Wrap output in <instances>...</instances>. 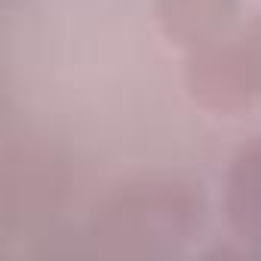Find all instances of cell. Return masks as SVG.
Returning <instances> with one entry per match:
<instances>
[{
	"instance_id": "cell-1",
	"label": "cell",
	"mask_w": 261,
	"mask_h": 261,
	"mask_svg": "<svg viewBox=\"0 0 261 261\" xmlns=\"http://www.w3.org/2000/svg\"><path fill=\"white\" fill-rule=\"evenodd\" d=\"M203 221L200 185L175 175H151L117 188L98 209V237L123 252L169 249Z\"/></svg>"
},
{
	"instance_id": "cell-5",
	"label": "cell",
	"mask_w": 261,
	"mask_h": 261,
	"mask_svg": "<svg viewBox=\"0 0 261 261\" xmlns=\"http://www.w3.org/2000/svg\"><path fill=\"white\" fill-rule=\"evenodd\" d=\"M233 40H237V53L246 71L249 89L255 95V105H261V10L249 22H240V28L233 31Z\"/></svg>"
},
{
	"instance_id": "cell-3",
	"label": "cell",
	"mask_w": 261,
	"mask_h": 261,
	"mask_svg": "<svg viewBox=\"0 0 261 261\" xmlns=\"http://www.w3.org/2000/svg\"><path fill=\"white\" fill-rule=\"evenodd\" d=\"M154 16L169 43L194 53L240 28V0H154Z\"/></svg>"
},
{
	"instance_id": "cell-4",
	"label": "cell",
	"mask_w": 261,
	"mask_h": 261,
	"mask_svg": "<svg viewBox=\"0 0 261 261\" xmlns=\"http://www.w3.org/2000/svg\"><path fill=\"white\" fill-rule=\"evenodd\" d=\"M224 212L230 230L240 240L261 246V142L240 148L230 160Z\"/></svg>"
},
{
	"instance_id": "cell-2",
	"label": "cell",
	"mask_w": 261,
	"mask_h": 261,
	"mask_svg": "<svg viewBox=\"0 0 261 261\" xmlns=\"http://www.w3.org/2000/svg\"><path fill=\"white\" fill-rule=\"evenodd\" d=\"M185 83H188L191 98L200 108L212 111V114L237 117V114H246V111L258 108L255 95L249 89L233 34L188 53Z\"/></svg>"
}]
</instances>
